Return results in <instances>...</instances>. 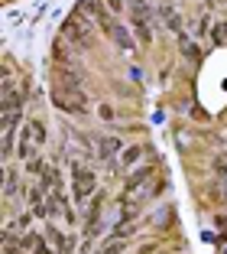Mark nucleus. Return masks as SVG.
Segmentation results:
<instances>
[{"label": "nucleus", "instance_id": "9d476101", "mask_svg": "<svg viewBox=\"0 0 227 254\" xmlns=\"http://www.w3.org/2000/svg\"><path fill=\"white\" fill-rule=\"evenodd\" d=\"M120 147H124V143L117 140V137H101V140H97V157L101 160H114V153H120Z\"/></svg>", "mask_w": 227, "mask_h": 254}, {"label": "nucleus", "instance_id": "9b49d317", "mask_svg": "<svg viewBox=\"0 0 227 254\" xmlns=\"http://www.w3.org/2000/svg\"><path fill=\"white\" fill-rule=\"evenodd\" d=\"M130 16H136V20H149V23H153L156 7L149 3V0H130Z\"/></svg>", "mask_w": 227, "mask_h": 254}, {"label": "nucleus", "instance_id": "ddd939ff", "mask_svg": "<svg viewBox=\"0 0 227 254\" xmlns=\"http://www.w3.org/2000/svg\"><path fill=\"white\" fill-rule=\"evenodd\" d=\"M16 192H20V176H16L13 166H7V183H3V195L10 199V195H16Z\"/></svg>", "mask_w": 227, "mask_h": 254}, {"label": "nucleus", "instance_id": "f3484780", "mask_svg": "<svg viewBox=\"0 0 227 254\" xmlns=\"http://www.w3.org/2000/svg\"><path fill=\"white\" fill-rule=\"evenodd\" d=\"M26 170H30V173H43V170H45V160L36 153V157H30V160H26Z\"/></svg>", "mask_w": 227, "mask_h": 254}, {"label": "nucleus", "instance_id": "1a4fd4ad", "mask_svg": "<svg viewBox=\"0 0 227 254\" xmlns=\"http://www.w3.org/2000/svg\"><path fill=\"white\" fill-rule=\"evenodd\" d=\"M130 23H133V36H136L139 46H149V43H153V30H149L153 23H149V20H136V16H130Z\"/></svg>", "mask_w": 227, "mask_h": 254}, {"label": "nucleus", "instance_id": "412c9836", "mask_svg": "<svg viewBox=\"0 0 227 254\" xmlns=\"http://www.w3.org/2000/svg\"><path fill=\"white\" fill-rule=\"evenodd\" d=\"M156 3H169V0H156Z\"/></svg>", "mask_w": 227, "mask_h": 254}, {"label": "nucleus", "instance_id": "a211bd4d", "mask_svg": "<svg viewBox=\"0 0 227 254\" xmlns=\"http://www.w3.org/2000/svg\"><path fill=\"white\" fill-rule=\"evenodd\" d=\"M104 3H107L110 13H120V10H124V0H104Z\"/></svg>", "mask_w": 227, "mask_h": 254}, {"label": "nucleus", "instance_id": "7ed1b4c3", "mask_svg": "<svg viewBox=\"0 0 227 254\" xmlns=\"http://www.w3.org/2000/svg\"><path fill=\"white\" fill-rule=\"evenodd\" d=\"M101 30L107 33V39H110L114 46H117V49H124V53H133V49L139 46V43H136V36H133V33L127 30L124 23H117V20H110L107 26H101Z\"/></svg>", "mask_w": 227, "mask_h": 254}, {"label": "nucleus", "instance_id": "f03ea898", "mask_svg": "<svg viewBox=\"0 0 227 254\" xmlns=\"http://www.w3.org/2000/svg\"><path fill=\"white\" fill-rule=\"evenodd\" d=\"M94 186H97L94 170L85 166V163H75L72 166V192H75V202H85L88 195H94Z\"/></svg>", "mask_w": 227, "mask_h": 254}, {"label": "nucleus", "instance_id": "39448f33", "mask_svg": "<svg viewBox=\"0 0 227 254\" xmlns=\"http://www.w3.org/2000/svg\"><path fill=\"white\" fill-rule=\"evenodd\" d=\"M153 176V166H143L136 170L133 176H127V199L136 202V199H146V180Z\"/></svg>", "mask_w": 227, "mask_h": 254}, {"label": "nucleus", "instance_id": "dca6fc26", "mask_svg": "<svg viewBox=\"0 0 227 254\" xmlns=\"http://www.w3.org/2000/svg\"><path fill=\"white\" fill-rule=\"evenodd\" d=\"M101 254H124V238H114L110 245H104Z\"/></svg>", "mask_w": 227, "mask_h": 254}, {"label": "nucleus", "instance_id": "423d86ee", "mask_svg": "<svg viewBox=\"0 0 227 254\" xmlns=\"http://www.w3.org/2000/svg\"><path fill=\"white\" fill-rule=\"evenodd\" d=\"M78 13H85L88 20H94L97 26H107L114 16H110V10H107V3H101V0H81L78 3Z\"/></svg>", "mask_w": 227, "mask_h": 254}, {"label": "nucleus", "instance_id": "0eeeda50", "mask_svg": "<svg viewBox=\"0 0 227 254\" xmlns=\"http://www.w3.org/2000/svg\"><path fill=\"white\" fill-rule=\"evenodd\" d=\"M156 16H159V20L166 23L172 33H179V36H182V13H179L172 3H156Z\"/></svg>", "mask_w": 227, "mask_h": 254}, {"label": "nucleus", "instance_id": "6ab92c4d", "mask_svg": "<svg viewBox=\"0 0 227 254\" xmlns=\"http://www.w3.org/2000/svg\"><path fill=\"white\" fill-rule=\"evenodd\" d=\"M30 222H33V215H20V218H16V228H23V232H26V228H30Z\"/></svg>", "mask_w": 227, "mask_h": 254}, {"label": "nucleus", "instance_id": "4468645a", "mask_svg": "<svg viewBox=\"0 0 227 254\" xmlns=\"http://www.w3.org/2000/svg\"><path fill=\"white\" fill-rule=\"evenodd\" d=\"M143 153H146V147H127L124 153H120V160H124V166H133V163H139V157H143Z\"/></svg>", "mask_w": 227, "mask_h": 254}, {"label": "nucleus", "instance_id": "20e7f679", "mask_svg": "<svg viewBox=\"0 0 227 254\" xmlns=\"http://www.w3.org/2000/svg\"><path fill=\"white\" fill-rule=\"evenodd\" d=\"M52 101L62 108V111H75V114H85L88 111V101L78 88L75 91H65V88H52Z\"/></svg>", "mask_w": 227, "mask_h": 254}, {"label": "nucleus", "instance_id": "f8f14e48", "mask_svg": "<svg viewBox=\"0 0 227 254\" xmlns=\"http://www.w3.org/2000/svg\"><path fill=\"white\" fill-rule=\"evenodd\" d=\"M39 186H43L45 192H52V189H59V186H62V176H59V170H55V166H45V170L39 173Z\"/></svg>", "mask_w": 227, "mask_h": 254}, {"label": "nucleus", "instance_id": "6e6552de", "mask_svg": "<svg viewBox=\"0 0 227 254\" xmlns=\"http://www.w3.org/2000/svg\"><path fill=\"white\" fill-rule=\"evenodd\" d=\"M23 137H26V140H33L36 147H43V143L49 140V130H45V124L39 118H33V121H26V124H23Z\"/></svg>", "mask_w": 227, "mask_h": 254}, {"label": "nucleus", "instance_id": "aec40b11", "mask_svg": "<svg viewBox=\"0 0 227 254\" xmlns=\"http://www.w3.org/2000/svg\"><path fill=\"white\" fill-rule=\"evenodd\" d=\"M97 114H101V118H104V121H110V118H114V111H110V108H107V105H101V108H97Z\"/></svg>", "mask_w": 227, "mask_h": 254}, {"label": "nucleus", "instance_id": "2eb2a0df", "mask_svg": "<svg viewBox=\"0 0 227 254\" xmlns=\"http://www.w3.org/2000/svg\"><path fill=\"white\" fill-rule=\"evenodd\" d=\"M16 157H20V160L36 157V143H33V140H26V137H20V143H16Z\"/></svg>", "mask_w": 227, "mask_h": 254}, {"label": "nucleus", "instance_id": "f257e3e1", "mask_svg": "<svg viewBox=\"0 0 227 254\" xmlns=\"http://www.w3.org/2000/svg\"><path fill=\"white\" fill-rule=\"evenodd\" d=\"M62 36L72 39V43L81 46V49H91V46H94V33H91V26H88V16L78 13V10H75V13L65 20V26H62Z\"/></svg>", "mask_w": 227, "mask_h": 254}]
</instances>
